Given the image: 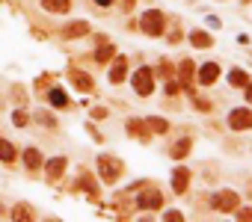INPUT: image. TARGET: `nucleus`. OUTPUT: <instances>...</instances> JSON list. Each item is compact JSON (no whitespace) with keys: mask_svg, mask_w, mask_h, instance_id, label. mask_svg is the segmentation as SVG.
Masks as SVG:
<instances>
[{"mask_svg":"<svg viewBox=\"0 0 252 222\" xmlns=\"http://www.w3.org/2000/svg\"><path fill=\"white\" fill-rule=\"evenodd\" d=\"M187 151H190V139H178V142H175V145L169 148V154H172L175 160H178V157H184Z\"/></svg>","mask_w":252,"mask_h":222,"instance_id":"6ab92c4d","label":"nucleus"},{"mask_svg":"<svg viewBox=\"0 0 252 222\" xmlns=\"http://www.w3.org/2000/svg\"><path fill=\"white\" fill-rule=\"evenodd\" d=\"M24 166L27 169H39L42 166V154L36 151V148H27V151H24Z\"/></svg>","mask_w":252,"mask_h":222,"instance_id":"f3484780","label":"nucleus"},{"mask_svg":"<svg viewBox=\"0 0 252 222\" xmlns=\"http://www.w3.org/2000/svg\"><path fill=\"white\" fill-rule=\"evenodd\" d=\"M243 89H246V101H249V104H252V83H246V86H243Z\"/></svg>","mask_w":252,"mask_h":222,"instance_id":"7c9ffc66","label":"nucleus"},{"mask_svg":"<svg viewBox=\"0 0 252 222\" xmlns=\"http://www.w3.org/2000/svg\"><path fill=\"white\" fill-rule=\"evenodd\" d=\"M92 116H95V118H104V116H107V110H104V107H98V110H92Z\"/></svg>","mask_w":252,"mask_h":222,"instance_id":"c756f323","label":"nucleus"},{"mask_svg":"<svg viewBox=\"0 0 252 222\" xmlns=\"http://www.w3.org/2000/svg\"><path fill=\"white\" fill-rule=\"evenodd\" d=\"M48 98H51V104H54V107H68V95H65L62 89H51Z\"/></svg>","mask_w":252,"mask_h":222,"instance_id":"aec40b11","label":"nucleus"},{"mask_svg":"<svg viewBox=\"0 0 252 222\" xmlns=\"http://www.w3.org/2000/svg\"><path fill=\"white\" fill-rule=\"evenodd\" d=\"M136 205L146 207V210H160L163 207V195H160L157 190H146V192L136 195Z\"/></svg>","mask_w":252,"mask_h":222,"instance_id":"39448f33","label":"nucleus"},{"mask_svg":"<svg viewBox=\"0 0 252 222\" xmlns=\"http://www.w3.org/2000/svg\"><path fill=\"white\" fill-rule=\"evenodd\" d=\"M98 6H110V3H116V0H95Z\"/></svg>","mask_w":252,"mask_h":222,"instance_id":"2f4dec72","label":"nucleus"},{"mask_svg":"<svg viewBox=\"0 0 252 222\" xmlns=\"http://www.w3.org/2000/svg\"><path fill=\"white\" fill-rule=\"evenodd\" d=\"M113 57H116V47H113V44H104V47H98L95 62H110Z\"/></svg>","mask_w":252,"mask_h":222,"instance_id":"412c9836","label":"nucleus"},{"mask_svg":"<svg viewBox=\"0 0 252 222\" xmlns=\"http://www.w3.org/2000/svg\"><path fill=\"white\" fill-rule=\"evenodd\" d=\"M154 89V80H151V68H140V71H133V92L140 95V98H148Z\"/></svg>","mask_w":252,"mask_h":222,"instance_id":"f03ea898","label":"nucleus"},{"mask_svg":"<svg viewBox=\"0 0 252 222\" xmlns=\"http://www.w3.org/2000/svg\"><path fill=\"white\" fill-rule=\"evenodd\" d=\"M0 160H3V163H12L15 160V145L9 139H0Z\"/></svg>","mask_w":252,"mask_h":222,"instance_id":"dca6fc26","label":"nucleus"},{"mask_svg":"<svg viewBox=\"0 0 252 222\" xmlns=\"http://www.w3.org/2000/svg\"><path fill=\"white\" fill-rule=\"evenodd\" d=\"M217 77H220V68H217V62H205V65H202V71H199V83L211 86Z\"/></svg>","mask_w":252,"mask_h":222,"instance_id":"1a4fd4ad","label":"nucleus"},{"mask_svg":"<svg viewBox=\"0 0 252 222\" xmlns=\"http://www.w3.org/2000/svg\"><path fill=\"white\" fill-rule=\"evenodd\" d=\"M163 219H169V222H181V219H184V216H181L178 210H169V213H163Z\"/></svg>","mask_w":252,"mask_h":222,"instance_id":"cd10ccee","label":"nucleus"},{"mask_svg":"<svg viewBox=\"0 0 252 222\" xmlns=\"http://www.w3.org/2000/svg\"><path fill=\"white\" fill-rule=\"evenodd\" d=\"M42 6L48 12H68L72 9V0H42Z\"/></svg>","mask_w":252,"mask_h":222,"instance_id":"f8f14e48","label":"nucleus"},{"mask_svg":"<svg viewBox=\"0 0 252 222\" xmlns=\"http://www.w3.org/2000/svg\"><path fill=\"white\" fill-rule=\"evenodd\" d=\"M12 121H15V125H18V128H24V125H27V121H30V118H27V113H24V110H15Z\"/></svg>","mask_w":252,"mask_h":222,"instance_id":"a878e982","label":"nucleus"},{"mask_svg":"<svg viewBox=\"0 0 252 222\" xmlns=\"http://www.w3.org/2000/svg\"><path fill=\"white\" fill-rule=\"evenodd\" d=\"M80 187H83V190H89V192L95 195V181H89V175H80Z\"/></svg>","mask_w":252,"mask_h":222,"instance_id":"bb28decb","label":"nucleus"},{"mask_svg":"<svg viewBox=\"0 0 252 222\" xmlns=\"http://www.w3.org/2000/svg\"><path fill=\"white\" fill-rule=\"evenodd\" d=\"M62 169H65V160H62V157H54V160L48 163V181H57V178L62 175Z\"/></svg>","mask_w":252,"mask_h":222,"instance_id":"2eb2a0df","label":"nucleus"},{"mask_svg":"<svg viewBox=\"0 0 252 222\" xmlns=\"http://www.w3.org/2000/svg\"><path fill=\"white\" fill-rule=\"evenodd\" d=\"M125 71H128V62H125V57H119L116 62H113V68H110V83H122Z\"/></svg>","mask_w":252,"mask_h":222,"instance_id":"9d476101","label":"nucleus"},{"mask_svg":"<svg viewBox=\"0 0 252 222\" xmlns=\"http://www.w3.org/2000/svg\"><path fill=\"white\" fill-rule=\"evenodd\" d=\"M190 42H193L196 47H202V51H205V47H214L211 36H208V33H202V30H193V33H190Z\"/></svg>","mask_w":252,"mask_h":222,"instance_id":"4468645a","label":"nucleus"},{"mask_svg":"<svg viewBox=\"0 0 252 222\" xmlns=\"http://www.w3.org/2000/svg\"><path fill=\"white\" fill-rule=\"evenodd\" d=\"M163 12H157V9H148L146 15H143V30L148 33V36H160L163 33Z\"/></svg>","mask_w":252,"mask_h":222,"instance_id":"20e7f679","label":"nucleus"},{"mask_svg":"<svg viewBox=\"0 0 252 222\" xmlns=\"http://www.w3.org/2000/svg\"><path fill=\"white\" fill-rule=\"evenodd\" d=\"M237 205H240V199H237L235 190H220V192L211 195V207L220 210V213H235Z\"/></svg>","mask_w":252,"mask_h":222,"instance_id":"f257e3e1","label":"nucleus"},{"mask_svg":"<svg viewBox=\"0 0 252 222\" xmlns=\"http://www.w3.org/2000/svg\"><path fill=\"white\" fill-rule=\"evenodd\" d=\"M228 83H232V86H246L249 83V74L243 68H235L232 74H228Z\"/></svg>","mask_w":252,"mask_h":222,"instance_id":"a211bd4d","label":"nucleus"},{"mask_svg":"<svg viewBox=\"0 0 252 222\" xmlns=\"http://www.w3.org/2000/svg\"><path fill=\"white\" fill-rule=\"evenodd\" d=\"M36 118H39V125H44V128H54V125H57V118H54L51 113H44V110H42Z\"/></svg>","mask_w":252,"mask_h":222,"instance_id":"b1692460","label":"nucleus"},{"mask_svg":"<svg viewBox=\"0 0 252 222\" xmlns=\"http://www.w3.org/2000/svg\"><path fill=\"white\" fill-rule=\"evenodd\" d=\"M98 172H101L104 184H113V181L122 175V163L113 160V157H98Z\"/></svg>","mask_w":252,"mask_h":222,"instance_id":"7ed1b4c3","label":"nucleus"},{"mask_svg":"<svg viewBox=\"0 0 252 222\" xmlns=\"http://www.w3.org/2000/svg\"><path fill=\"white\" fill-rule=\"evenodd\" d=\"M133 6V0H125V9H131Z\"/></svg>","mask_w":252,"mask_h":222,"instance_id":"473e14b6","label":"nucleus"},{"mask_svg":"<svg viewBox=\"0 0 252 222\" xmlns=\"http://www.w3.org/2000/svg\"><path fill=\"white\" fill-rule=\"evenodd\" d=\"M178 74H181V80H184V86H187V83H190V77H193V62H190V59H184V62L178 65Z\"/></svg>","mask_w":252,"mask_h":222,"instance_id":"4be33fe9","label":"nucleus"},{"mask_svg":"<svg viewBox=\"0 0 252 222\" xmlns=\"http://www.w3.org/2000/svg\"><path fill=\"white\" fill-rule=\"evenodd\" d=\"M237 219H243V222H252V207H243V210L237 213Z\"/></svg>","mask_w":252,"mask_h":222,"instance_id":"c85d7f7f","label":"nucleus"},{"mask_svg":"<svg viewBox=\"0 0 252 222\" xmlns=\"http://www.w3.org/2000/svg\"><path fill=\"white\" fill-rule=\"evenodd\" d=\"M128 133H131V136H140L143 142L148 139V128L143 125V121H136V118H131V121H128Z\"/></svg>","mask_w":252,"mask_h":222,"instance_id":"ddd939ff","label":"nucleus"},{"mask_svg":"<svg viewBox=\"0 0 252 222\" xmlns=\"http://www.w3.org/2000/svg\"><path fill=\"white\" fill-rule=\"evenodd\" d=\"M12 219H33V213H30V207H27V205H18V207H15V213H12Z\"/></svg>","mask_w":252,"mask_h":222,"instance_id":"393cba45","label":"nucleus"},{"mask_svg":"<svg viewBox=\"0 0 252 222\" xmlns=\"http://www.w3.org/2000/svg\"><path fill=\"white\" fill-rule=\"evenodd\" d=\"M68 77H72V83L80 89V92H92V77H86V74L83 71H77V68H72V71H68Z\"/></svg>","mask_w":252,"mask_h":222,"instance_id":"6e6552de","label":"nucleus"},{"mask_svg":"<svg viewBox=\"0 0 252 222\" xmlns=\"http://www.w3.org/2000/svg\"><path fill=\"white\" fill-rule=\"evenodd\" d=\"M148 125H151V131H157V133H166V128H169V121H166V118H151V121H148Z\"/></svg>","mask_w":252,"mask_h":222,"instance_id":"5701e85b","label":"nucleus"},{"mask_svg":"<svg viewBox=\"0 0 252 222\" xmlns=\"http://www.w3.org/2000/svg\"><path fill=\"white\" fill-rule=\"evenodd\" d=\"M228 125H232L235 131H246V128H252V113L249 110H232L228 113Z\"/></svg>","mask_w":252,"mask_h":222,"instance_id":"423d86ee","label":"nucleus"},{"mask_svg":"<svg viewBox=\"0 0 252 222\" xmlns=\"http://www.w3.org/2000/svg\"><path fill=\"white\" fill-rule=\"evenodd\" d=\"M187 184H190V172H187V166H178V169L172 172V190L181 195V192H187Z\"/></svg>","mask_w":252,"mask_h":222,"instance_id":"0eeeda50","label":"nucleus"},{"mask_svg":"<svg viewBox=\"0 0 252 222\" xmlns=\"http://www.w3.org/2000/svg\"><path fill=\"white\" fill-rule=\"evenodd\" d=\"M86 33H89V24L86 21H74V24H68V27H65V36L68 39H80Z\"/></svg>","mask_w":252,"mask_h":222,"instance_id":"9b49d317","label":"nucleus"}]
</instances>
